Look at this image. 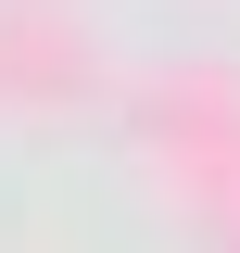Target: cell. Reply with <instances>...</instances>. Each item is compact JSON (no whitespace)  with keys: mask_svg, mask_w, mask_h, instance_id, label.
I'll return each instance as SVG.
<instances>
[]
</instances>
